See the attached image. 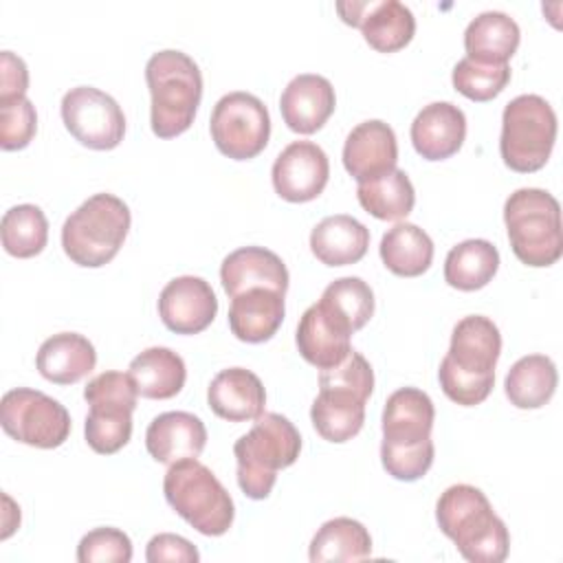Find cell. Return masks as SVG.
<instances>
[{"mask_svg":"<svg viewBox=\"0 0 563 563\" xmlns=\"http://www.w3.org/2000/svg\"><path fill=\"white\" fill-rule=\"evenodd\" d=\"M435 519L466 561L501 563L508 556V528L479 488L471 484L449 486L435 504Z\"/></svg>","mask_w":563,"mask_h":563,"instance_id":"1","label":"cell"},{"mask_svg":"<svg viewBox=\"0 0 563 563\" xmlns=\"http://www.w3.org/2000/svg\"><path fill=\"white\" fill-rule=\"evenodd\" d=\"M145 81L152 97L150 123L158 139L187 132L202 99V73L183 51L165 48L145 64Z\"/></svg>","mask_w":563,"mask_h":563,"instance_id":"2","label":"cell"},{"mask_svg":"<svg viewBox=\"0 0 563 563\" xmlns=\"http://www.w3.org/2000/svg\"><path fill=\"white\" fill-rule=\"evenodd\" d=\"M301 435L282 413L264 411L249 433L233 444L238 462V484L251 499H266L277 482V471L297 462Z\"/></svg>","mask_w":563,"mask_h":563,"instance_id":"3","label":"cell"},{"mask_svg":"<svg viewBox=\"0 0 563 563\" xmlns=\"http://www.w3.org/2000/svg\"><path fill=\"white\" fill-rule=\"evenodd\" d=\"M504 222L515 257L534 268L552 266L563 255L559 200L539 187H521L504 202Z\"/></svg>","mask_w":563,"mask_h":563,"instance_id":"4","label":"cell"},{"mask_svg":"<svg viewBox=\"0 0 563 563\" xmlns=\"http://www.w3.org/2000/svg\"><path fill=\"white\" fill-rule=\"evenodd\" d=\"M130 209L114 194L84 200L62 227V249L77 266L99 268L123 246L130 231Z\"/></svg>","mask_w":563,"mask_h":563,"instance_id":"5","label":"cell"},{"mask_svg":"<svg viewBox=\"0 0 563 563\" xmlns=\"http://www.w3.org/2000/svg\"><path fill=\"white\" fill-rule=\"evenodd\" d=\"M167 504L205 537L224 534L235 517L233 499L209 466L196 457L174 462L163 479Z\"/></svg>","mask_w":563,"mask_h":563,"instance_id":"6","label":"cell"},{"mask_svg":"<svg viewBox=\"0 0 563 563\" xmlns=\"http://www.w3.org/2000/svg\"><path fill=\"white\" fill-rule=\"evenodd\" d=\"M556 141V114L539 95H519L506 103L501 114L499 152L512 172L541 169Z\"/></svg>","mask_w":563,"mask_h":563,"instance_id":"7","label":"cell"},{"mask_svg":"<svg viewBox=\"0 0 563 563\" xmlns=\"http://www.w3.org/2000/svg\"><path fill=\"white\" fill-rule=\"evenodd\" d=\"M136 396L134 380L123 372H101L88 380L84 398L90 411L86 416L84 435L95 453L112 455L130 442Z\"/></svg>","mask_w":563,"mask_h":563,"instance_id":"8","label":"cell"},{"mask_svg":"<svg viewBox=\"0 0 563 563\" xmlns=\"http://www.w3.org/2000/svg\"><path fill=\"white\" fill-rule=\"evenodd\" d=\"M0 422L7 435L35 449H57L70 435V413L44 391L18 387L2 396Z\"/></svg>","mask_w":563,"mask_h":563,"instance_id":"9","label":"cell"},{"mask_svg":"<svg viewBox=\"0 0 563 563\" xmlns=\"http://www.w3.org/2000/svg\"><path fill=\"white\" fill-rule=\"evenodd\" d=\"M216 147L233 158H255L268 145L271 117L262 99L251 92H229L218 99L209 121Z\"/></svg>","mask_w":563,"mask_h":563,"instance_id":"10","label":"cell"},{"mask_svg":"<svg viewBox=\"0 0 563 563\" xmlns=\"http://www.w3.org/2000/svg\"><path fill=\"white\" fill-rule=\"evenodd\" d=\"M62 121L75 141L90 150H114L125 136L121 106L95 86H77L62 97Z\"/></svg>","mask_w":563,"mask_h":563,"instance_id":"11","label":"cell"},{"mask_svg":"<svg viewBox=\"0 0 563 563\" xmlns=\"http://www.w3.org/2000/svg\"><path fill=\"white\" fill-rule=\"evenodd\" d=\"M501 354L499 328L484 314L460 319L440 369L477 385H495V365Z\"/></svg>","mask_w":563,"mask_h":563,"instance_id":"12","label":"cell"},{"mask_svg":"<svg viewBox=\"0 0 563 563\" xmlns=\"http://www.w3.org/2000/svg\"><path fill=\"white\" fill-rule=\"evenodd\" d=\"M336 11L345 24L358 26L365 42L378 53L405 48L416 33L411 9L398 0L336 2Z\"/></svg>","mask_w":563,"mask_h":563,"instance_id":"13","label":"cell"},{"mask_svg":"<svg viewBox=\"0 0 563 563\" xmlns=\"http://www.w3.org/2000/svg\"><path fill=\"white\" fill-rule=\"evenodd\" d=\"M273 187L288 202L314 200L328 185V154L312 141H292L273 163Z\"/></svg>","mask_w":563,"mask_h":563,"instance_id":"14","label":"cell"},{"mask_svg":"<svg viewBox=\"0 0 563 563\" xmlns=\"http://www.w3.org/2000/svg\"><path fill=\"white\" fill-rule=\"evenodd\" d=\"M218 299L211 284L196 275H180L165 284L158 295V314L176 334H198L211 325Z\"/></svg>","mask_w":563,"mask_h":563,"instance_id":"15","label":"cell"},{"mask_svg":"<svg viewBox=\"0 0 563 563\" xmlns=\"http://www.w3.org/2000/svg\"><path fill=\"white\" fill-rule=\"evenodd\" d=\"M398 143L391 125L369 119L352 128L343 145V165L356 183L374 180L396 169Z\"/></svg>","mask_w":563,"mask_h":563,"instance_id":"16","label":"cell"},{"mask_svg":"<svg viewBox=\"0 0 563 563\" xmlns=\"http://www.w3.org/2000/svg\"><path fill=\"white\" fill-rule=\"evenodd\" d=\"M336 108V95L323 75L303 73L288 81L279 97L282 119L297 134H312L325 125Z\"/></svg>","mask_w":563,"mask_h":563,"instance_id":"17","label":"cell"},{"mask_svg":"<svg viewBox=\"0 0 563 563\" xmlns=\"http://www.w3.org/2000/svg\"><path fill=\"white\" fill-rule=\"evenodd\" d=\"M220 282L229 297L251 288H268L286 295L288 268L277 253L264 246H242L222 260Z\"/></svg>","mask_w":563,"mask_h":563,"instance_id":"18","label":"cell"},{"mask_svg":"<svg viewBox=\"0 0 563 563\" xmlns=\"http://www.w3.org/2000/svg\"><path fill=\"white\" fill-rule=\"evenodd\" d=\"M435 407L429 394L418 387L396 389L383 409V444L411 446L431 438Z\"/></svg>","mask_w":563,"mask_h":563,"instance_id":"19","label":"cell"},{"mask_svg":"<svg viewBox=\"0 0 563 563\" xmlns=\"http://www.w3.org/2000/svg\"><path fill=\"white\" fill-rule=\"evenodd\" d=\"M413 150L427 161H444L462 147L466 139V117L451 101L424 106L411 123Z\"/></svg>","mask_w":563,"mask_h":563,"instance_id":"20","label":"cell"},{"mask_svg":"<svg viewBox=\"0 0 563 563\" xmlns=\"http://www.w3.org/2000/svg\"><path fill=\"white\" fill-rule=\"evenodd\" d=\"M209 409L229 422L255 420L264 413L266 389L257 374L244 367L220 369L207 389Z\"/></svg>","mask_w":563,"mask_h":563,"instance_id":"21","label":"cell"},{"mask_svg":"<svg viewBox=\"0 0 563 563\" xmlns=\"http://www.w3.org/2000/svg\"><path fill=\"white\" fill-rule=\"evenodd\" d=\"M207 444L205 422L189 411L158 413L145 431L147 453L158 462L172 466L174 462L198 457Z\"/></svg>","mask_w":563,"mask_h":563,"instance_id":"22","label":"cell"},{"mask_svg":"<svg viewBox=\"0 0 563 563\" xmlns=\"http://www.w3.org/2000/svg\"><path fill=\"white\" fill-rule=\"evenodd\" d=\"M354 332L341 323L332 312H328L319 301L306 308L297 325V347L299 354L314 367L325 369L341 363L352 345L350 336Z\"/></svg>","mask_w":563,"mask_h":563,"instance_id":"23","label":"cell"},{"mask_svg":"<svg viewBox=\"0 0 563 563\" xmlns=\"http://www.w3.org/2000/svg\"><path fill=\"white\" fill-rule=\"evenodd\" d=\"M284 295L268 288H251L231 297L229 328L244 343L273 339L284 321Z\"/></svg>","mask_w":563,"mask_h":563,"instance_id":"24","label":"cell"},{"mask_svg":"<svg viewBox=\"0 0 563 563\" xmlns=\"http://www.w3.org/2000/svg\"><path fill=\"white\" fill-rule=\"evenodd\" d=\"M35 365L46 380L55 385H73L95 369L97 352L84 334L59 332L40 345Z\"/></svg>","mask_w":563,"mask_h":563,"instance_id":"25","label":"cell"},{"mask_svg":"<svg viewBox=\"0 0 563 563\" xmlns=\"http://www.w3.org/2000/svg\"><path fill=\"white\" fill-rule=\"evenodd\" d=\"M519 24L504 11H484L475 15L464 31L466 57L488 66L508 64L519 46Z\"/></svg>","mask_w":563,"mask_h":563,"instance_id":"26","label":"cell"},{"mask_svg":"<svg viewBox=\"0 0 563 563\" xmlns=\"http://www.w3.org/2000/svg\"><path fill=\"white\" fill-rule=\"evenodd\" d=\"M367 246L369 229L345 213L323 218L310 233V251L325 266L356 264Z\"/></svg>","mask_w":563,"mask_h":563,"instance_id":"27","label":"cell"},{"mask_svg":"<svg viewBox=\"0 0 563 563\" xmlns=\"http://www.w3.org/2000/svg\"><path fill=\"white\" fill-rule=\"evenodd\" d=\"M130 378L143 398L167 400L180 394L187 380V367L180 354L169 347H147L130 361Z\"/></svg>","mask_w":563,"mask_h":563,"instance_id":"28","label":"cell"},{"mask_svg":"<svg viewBox=\"0 0 563 563\" xmlns=\"http://www.w3.org/2000/svg\"><path fill=\"white\" fill-rule=\"evenodd\" d=\"M365 402L367 400L352 391L319 387L310 407V420L323 440L341 444L363 429Z\"/></svg>","mask_w":563,"mask_h":563,"instance_id":"29","label":"cell"},{"mask_svg":"<svg viewBox=\"0 0 563 563\" xmlns=\"http://www.w3.org/2000/svg\"><path fill=\"white\" fill-rule=\"evenodd\" d=\"M380 260L398 277H418L433 262V242L427 231L413 222H396L380 238Z\"/></svg>","mask_w":563,"mask_h":563,"instance_id":"30","label":"cell"},{"mask_svg":"<svg viewBox=\"0 0 563 563\" xmlns=\"http://www.w3.org/2000/svg\"><path fill=\"white\" fill-rule=\"evenodd\" d=\"M556 365L545 354L521 356L504 378V391L517 409H539L556 391Z\"/></svg>","mask_w":563,"mask_h":563,"instance_id":"31","label":"cell"},{"mask_svg":"<svg viewBox=\"0 0 563 563\" xmlns=\"http://www.w3.org/2000/svg\"><path fill=\"white\" fill-rule=\"evenodd\" d=\"M499 268V251L488 240H464L444 260V282L451 288L471 292L484 288Z\"/></svg>","mask_w":563,"mask_h":563,"instance_id":"32","label":"cell"},{"mask_svg":"<svg viewBox=\"0 0 563 563\" xmlns=\"http://www.w3.org/2000/svg\"><path fill=\"white\" fill-rule=\"evenodd\" d=\"M372 554V537L367 528L352 517H334L325 521L310 541L308 556L312 563L328 561H363Z\"/></svg>","mask_w":563,"mask_h":563,"instance_id":"33","label":"cell"},{"mask_svg":"<svg viewBox=\"0 0 563 563\" xmlns=\"http://www.w3.org/2000/svg\"><path fill=\"white\" fill-rule=\"evenodd\" d=\"M356 198L369 216L387 222L407 218L416 205L413 185L409 176L398 167L374 180L358 183Z\"/></svg>","mask_w":563,"mask_h":563,"instance_id":"34","label":"cell"},{"mask_svg":"<svg viewBox=\"0 0 563 563\" xmlns=\"http://www.w3.org/2000/svg\"><path fill=\"white\" fill-rule=\"evenodd\" d=\"M0 233L9 255L20 260L35 257L48 242V220L37 205H15L4 211Z\"/></svg>","mask_w":563,"mask_h":563,"instance_id":"35","label":"cell"},{"mask_svg":"<svg viewBox=\"0 0 563 563\" xmlns=\"http://www.w3.org/2000/svg\"><path fill=\"white\" fill-rule=\"evenodd\" d=\"M319 303L352 332L361 330L374 314V292L361 277H339L325 286Z\"/></svg>","mask_w":563,"mask_h":563,"instance_id":"36","label":"cell"},{"mask_svg":"<svg viewBox=\"0 0 563 563\" xmlns=\"http://www.w3.org/2000/svg\"><path fill=\"white\" fill-rule=\"evenodd\" d=\"M453 88L471 101H490L495 99L510 81V66H488L477 64L468 57H462L451 73Z\"/></svg>","mask_w":563,"mask_h":563,"instance_id":"37","label":"cell"},{"mask_svg":"<svg viewBox=\"0 0 563 563\" xmlns=\"http://www.w3.org/2000/svg\"><path fill=\"white\" fill-rule=\"evenodd\" d=\"M319 387L352 391L367 400L374 391V369L363 354L350 350L341 363L319 372Z\"/></svg>","mask_w":563,"mask_h":563,"instance_id":"38","label":"cell"},{"mask_svg":"<svg viewBox=\"0 0 563 563\" xmlns=\"http://www.w3.org/2000/svg\"><path fill=\"white\" fill-rule=\"evenodd\" d=\"M79 563H130L132 541L119 528H95L77 545Z\"/></svg>","mask_w":563,"mask_h":563,"instance_id":"39","label":"cell"},{"mask_svg":"<svg viewBox=\"0 0 563 563\" xmlns=\"http://www.w3.org/2000/svg\"><path fill=\"white\" fill-rule=\"evenodd\" d=\"M433 440H424L411 446H387L380 444V462L387 475L400 482H416L427 475L433 464Z\"/></svg>","mask_w":563,"mask_h":563,"instance_id":"40","label":"cell"},{"mask_svg":"<svg viewBox=\"0 0 563 563\" xmlns=\"http://www.w3.org/2000/svg\"><path fill=\"white\" fill-rule=\"evenodd\" d=\"M37 132L35 106L22 97L0 103V147L7 152L22 150Z\"/></svg>","mask_w":563,"mask_h":563,"instance_id":"41","label":"cell"},{"mask_svg":"<svg viewBox=\"0 0 563 563\" xmlns=\"http://www.w3.org/2000/svg\"><path fill=\"white\" fill-rule=\"evenodd\" d=\"M145 559L150 563H163V561H180V563H196L200 561V554L191 541H187L180 534L161 532L150 539Z\"/></svg>","mask_w":563,"mask_h":563,"instance_id":"42","label":"cell"},{"mask_svg":"<svg viewBox=\"0 0 563 563\" xmlns=\"http://www.w3.org/2000/svg\"><path fill=\"white\" fill-rule=\"evenodd\" d=\"M0 68H2V77H0V103L2 101H13V99H22L26 97V88H29V70L22 57L13 55L11 51H2L0 55Z\"/></svg>","mask_w":563,"mask_h":563,"instance_id":"43","label":"cell"}]
</instances>
